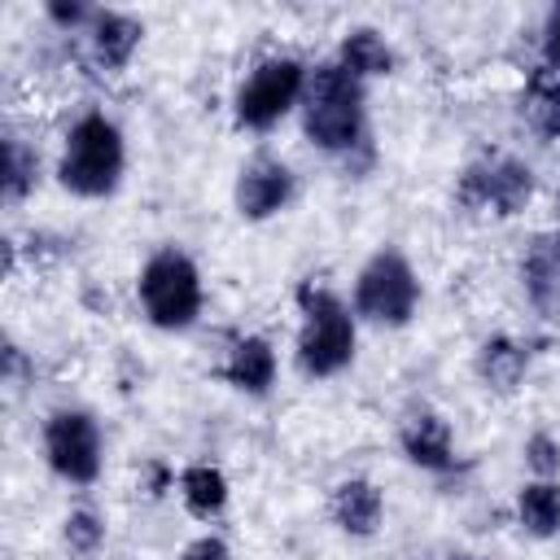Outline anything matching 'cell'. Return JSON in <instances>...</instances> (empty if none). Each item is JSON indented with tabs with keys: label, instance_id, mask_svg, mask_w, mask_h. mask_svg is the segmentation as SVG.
I'll return each mask as SVG.
<instances>
[{
	"label": "cell",
	"instance_id": "cell-1",
	"mask_svg": "<svg viewBox=\"0 0 560 560\" xmlns=\"http://www.w3.org/2000/svg\"><path fill=\"white\" fill-rule=\"evenodd\" d=\"M302 127L315 149L350 153L363 140V79L337 61L315 66L302 92Z\"/></svg>",
	"mask_w": 560,
	"mask_h": 560
},
{
	"label": "cell",
	"instance_id": "cell-2",
	"mask_svg": "<svg viewBox=\"0 0 560 560\" xmlns=\"http://www.w3.org/2000/svg\"><path fill=\"white\" fill-rule=\"evenodd\" d=\"M122 162H127V149H122L118 122L92 109L70 122L57 158V179L74 197H109L122 179Z\"/></svg>",
	"mask_w": 560,
	"mask_h": 560
},
{
	"label": "cell",
	"instance_id": "cell-3",
	"mask_svg": "<svg viewBox=\"0 0 560 560\" xmlns=\"http://www.w3.org/2000/svg\"><path fill=\"white\" fill-rule=\"evenodd\" d=\"M302 328H298V368L306 376H337L354 359V315L350 306L324 289V284H302Z\"/></svg>",
	"mask_w": 560,
	"mask_h": 560
},
{
	"label": "cell",
	"instance_id": "cell-4",
	"mask_svg": "<svg viewBox=\"0 0 560 560\" xmlns=\"http://www.w3.org/2000/svg\"><path fill=\"white\" fill-rule=\"evenodd\" d=\"M140 306L149 315V324L179 332L201 315V276L192 267L188 254L179 249H158L144 267H140Z\"/></svg>",
	"mask_w": 560,
	"mask_h": 560
},
{
	"label": "cell",
	"instance_id": "cell-5",
	"mask_svg": "<svg viewBox=\"0 0 560 560\" xmlns=\"http://www.w3.org/2000/svg\"><path fill=\"white\" fill-rule=\"evenodd\" d=\"M306 74H311V70H306L298 57H267V61H258V66L245 74V83L236 88V101H232L236 122L249 127V131L276 127V122L302 101Z\"/></svg>",
	"mask_w": 560,
	"mask_h": 560
},
{
	"label": "cell",
	"instance_id": "cell-6",
	"mask_svg": "<svg viewBox=\"0 0 560 560\" xmlns=\"http://www.w3.org/2000/svg\"><path fill=\"white\" fill-rule=\"evenodd\" d=\"M416 302H420V280L398 249H381L363 262L354 280V315L398 328L416 315Z\"/></svg>",
	"mask_w": 560,
	"mask_h": 560
},
{
	"label": "cell",
	"instance_id": "cell-7",
	"mask_svg": "<svg viewBox=\"0 0 560 560\" xmlns=\"http://www.w3.org/2000/svg\"><path fill=\"white\" fill-rule=\"evenodd\" d=\"M44 459L70 486L96 481L101 477V424L92 420V411L57 407L44 420Z\"/></svg>",
	"mask_w": 560,
	"mask_h": 560
},
{
	"label": "cell",
	"instance_id": "cell-8",
	"mask_svg": "<svg viewBox=\"0 0 560 560\" xmlns=\"http://www.w3.org/2000/svg\"><path fill=\"white\" fill-rule=\"evenodd\" d=\"M455 197L468 210H490V214L508 219V214H521L529 206V197H534V171L521 158H508V153L481 158V162H472L459 175Z\"/></svg>",
	"mask_w": 560,
	"mask_h": 560
},
{
	"label": "cell",
	"instance_id": "cell-9",
	"mask_svg": "<svg viewBox=\"0 0 560 560\" xmlns=\"http://www.w3.org/2000/svg\"><path fill=\"white\" fill-rule=\"evenodd\" d=\"M293 197V171L280 158H254L236 175V210L245 219H271Z\"/></svg>",
	"mask_w": 560,
	"mask_h": 560
},
{
	"label": "cell",
	"instance_id": "cell-10",
	"mask_svg": "<svg viewBox=\"0 0 560 560\" xmlns=\"http://www.w3.org/2000/svg\"><path fill=\"white\" fill-rule=\"evenodd\" d=\"M521 280H525L534 311L560 324V228L529 241V249L521 258Z\"/></svg>",
	"mask_w": 560,
	"mask_h": 560
},
{
	"label": "cell",
	"instance_id": "cell-11",
	"mask_svg": "<svg viewBox=\"0 0 560 560\" xmlns=\"http://www.w3.org/2000/svg\"><path fill=\"white\" fill-rule=\"evenodd\" d=\"M398 446H402V455H407L416 468H429V472H446V468L455 464L451 424H446L438 411H429V407H420V411H411V416L402 420Z\"/></svg>",
	"mask_w": 560,
	"mask_h": 560
},
{
	"label": "cell",
	"instance_id": "cell-12",
	"mask_svg": "<svg viewBox=\"0 0 560 560\" xmlns=\"http://www.w3.org/2000/svg\"><path fill=\"white\" fill-rule=\"evenodd\" d=\"M381 516H385V494H381L376 481H368V477L337 481V490H332V521L350 538H372Z\"/></svg>",
	"mask_w": 560,
	"mask_h": 560
},
{
	"label": "cell",
	"instance_id": "cell-13",
	"mask_svg": "<svg viewBox=\"0 0 560 560\" xmlns=\"http://www.w3.org/2000/svg\"><path fill=\"white\" fill-rule=\"evenodd\" d=\"M88 39H92V57L105 66V70H122L140 39H144V26L131 18V13H118V9H96L92 26H88Z\"/></svg>",
	"mask_w": 560,
	"mask_h": 560
},
{
	"label": "cell",
	"instance_id": "cell-14",
	"mask_svg": "<svg viewBox=\"0 0 560 560\" xmlns=\"http://www.w3.org/2000/svg\"><path fill=\"white\" fill-rule=\"evenodd\" d=\"M223 381L245 394H267L276 381V350L267 337H241L223 363Z\"/></svg>",
	"mask_w": 560,
	"mask_h": 560
},
{
	"label": "cell",
	"instance_id": "cell-15",
	"mask_svg": "<svg viewBox=\"0 0 560 560\" xmlns=\"http://www.w3.org/2000/svg\"><path fill=\"white\" fill-rule=\"evenodd\" d=\"M525 368H529V350L521 346V341H512V337H486L481 346H477V376L486 381V389H494V394H512L516 385H521V376H525Z\"/></svg>",
	"mask_w": 560,
	"mask_h": 560
},
{
	"label": "cell",
	"instance_id": "cell-16",
	"mask_svg": "<svg viewBox=\"0 0 560 560\" xmlns=\"http://www.w3.org/2000/svg\"><path fill=\"white\" fill-rule=\"evenodd\" d=\"M521 114L529 118V127L538 136H560V70L556 66H534L525 79V96H521Z\"/></svg>",
	"mask_w": 560,
	"mask_h": 560
},
{
	"label": "cell",
	"instance_id": "cell-17",
	"mask_svg": "<svg viewBox=\"0 0 560 560\" xmlns=\"http://www.w3.org/2000/svg\"><path fill=\"white\" fill-rule=\"evenodd\" d=\"M337 66H346L354 79L389 74L394 70V48L372 26H354V31H346V39L337 48Z\"/></svg>",
	"mask_w": 560,
	"mask_h": 560
},
{
	"label": "cell",
	"instance_id": "cell-18",
	"mask_svg": "<svg viewBox=\"0 0 560 560\" xmlns=\"http://www.w3.org/2000/svg\"><path fill=\"white\" fill-rule=\"evenodd\" d=\"M516 521L529 538H556L560 534V486L556 481H529L516 494Z\"/></svg>",
	"mask_w": 560,
	"mask_h": 560
},
{
	"label": "cell",
	"instance_id": "cell-19",
	"mask_svg": "<svg viewBox=\"0 0 560 560\" xmlns=\"http://www.w3.org/2000/svg\"><path fill=\"white\" fill-rule=\"evenodd\" d=\"M179 494H184V508L201 521L219 516L228 508V477L214 468V464H188L179 472Z\"/></svg>",
	"mask_w": 560,
	"mask_h": 560
},
{
	"label": "cell",
	"instance_id": "cell-20",
	"mask_svg": "<svg viewBox=\"0 0 560 560\" xmlns=\"http://www.w3.org/2000/svg\"><path fill=\"white\" fill-rule=\"evenodd\" d=\"M39 179V153L22 136H4V201L18 206Z\"/></svg>",
	"mask_w": 560,
	"mask_h": 560
},
{
	"label": "cell",
	"instance_id": "cell-21",
	"mask_svg": "<svg viewBox=\"0 0 560 560\" xmlns=\"http://www.w3.org/2000/svg\"><path fill=\"white\" fill-rule=\"evenodd\" d=\"M61 542L70 556H92L101 542H105V521L92 512V508H74L66 521H61Z\"/></svg>",
	"mask_w": 560,
	"mask_h": 560
},
{
	"label": "cell",
	"instance_id": "cell-22",
	"mask_svg": "<svg viewBox=\"0 0 560 560\" xmlns=\"http://www.w3.org/2000/svg\"><path fill=\"white\" fill-rule=\"evenodd\" d=\"M525 464L538 472V481H551L560 472V442L551 433H529L525 438Z\"/></svg>",
	"mask_w": 560,
	"mask_h": 560
},
{
	"label": "cell",
	"instance_id": "cell-23",
	"mask_svg": "<svg viewBox=\"0 0 560 560\" xmlns=\"http://www.w3.org/2000/svg\"><path fill=\"white\" fill-rule=\"evenodd\" d=\"M57 26H66V31H74V26H92V18H96V9H88V4H66V0H52L48 9H44Z\"/></svg>",
	"mask_w": 560,
	"mask_h": 560
},
{
	"label": "cell",
	"instance_id": "cell-24",
	"mask_svg": "<svg viewBox=\"0 0 560 560\" xmlns=\"http://www.w3.org/2000/svg\"><path fill=\"white\" fill-rule=\"evenodd\" d=\"M179 560H232V551H228V542H223V538L201 534V538H192V542L179 551Z\"/></svg>",
	"mask_w": 560,
	"mask_h": 560
},
{
	"label": "cell",
	"instance_id": "cell-25",
	"mask_svg": "<svg viewBox=\"0 0 560 560\" xmlns=\"http://www.w3.org/2000/svg\"><path fill=\"white\" fill-rule=\"evenodd\" d=\"M542 61L560 70V4H556V9L547 13V22H542Z\"/></svg>",
	"mask_w": 560,
	"mask_h": 560
},
{
	"label": "cell",
	"instance_id": "cell-26",
	"mask_svg": "<svg viewBox=\"0 0 560 560\" xmlns=\"http://www.w3.org/2000/svg\"><path fill=\"white\" fill-rule=\"evenodd\" d=\"M166 481H171V477H166V468H162V464H149V494H162V490H166Z\"/></svg>",
	"mask_w": 560,
	"mask_h": 560
},
{
	"label": "cell",
	"instance_id": "cell-27",
	"mask_svg": "<svg viewBox=\"0 0 560 560\" xmlns=\"http://www.w3.org/2000/svg\"><path fill=\"white\" fill-rule=\"evenodd\" d=\"M556 210H560V201H556Z\"/></svg>",
	"mask_w": 560,
	"mask_h": 560
}]
</instances>
